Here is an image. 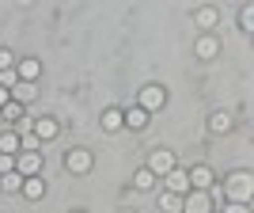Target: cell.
<instances>
[{
	"instance_id": "1",
	"label": "cell",
	"mask_w": 254,
	"mask_h": 213,
	"mask_svg": "<svg viewBox=\"0 0 254 213\" xmlns=\"http://www.w3.org/2000/svg\"><path fill=\"white\" fill-rule=\"evenodd\" d=\"M224 194H228V202H251L254 194V175L251 171H232L228 175V183H224Z\"/></svg>"
},
{
	"instance_id": "2",
	"label": "cell",
	"mask_w": 254,
	"mask_h": 213,
	"mask_svg": "<svg viewBox=\"0 0 254 213\" xmlns=\"http://www.w3.org/2000/svg\"><path fill=\"white\" fill-rule=\"evenodd\" d=\"M137 106L144 110V114H156V110H163V106H167V92H163L159 84H144V88L137 92Z\"/></svg>"
},
{
	"instance_id": "3",
	"label": "cell",
	"mask_w": 254,
	"mask_h": 213,
	"mask_svg": "<svg viewBox=\"0 0 254 213\" xmlns=\"http://www.w3.org/2000/svg\"><path fill=\"white\" fill-rule=\"evenodd\" d=\"M64 168L72 171V175H87V171L95 168V152L91 149H68L64 152Z\"/></svg>"
},
{
	"instance_id": "4",
	"label": "cell",
	"mask_w": 254,
	"mask_h": 213,
	"mask_svg": "<svg viewBox=\"0 0 254 213\" xmlns=\"http://www.w3.org/2000/svg\"><path fill=\"white\" fill-rule=\"evenodd\" d=\"M182 213H212V194L209 191H186L182 194Z\"/></svg>"
},
{
	"instance_id": "5",
	"label": "cell",
	"mask_w": 254,
	"mask_h": 213,
	"mask_svg": "<svg viewBox=\"0 0 254 213\" xmlns=\"http://www.w3.org/2000/svg\"><path fill=\"white\" fill-rule=\"evenodd\" d=\"M144 168H148L156 179H159V175H167V171L175 168V152H171V149H156V152L148 156V164H144Z\"/></svg>"
},
{
	"instance_id": "6",
	"label": "cell",
	"mask_w": 254,
	"mask_h": 213,
	"mask_svg": "<svg viewBox=\"0 0 254 213\" xmlns=\"http://www.w3.org/2000/svg\"><path fill=\"white\" fill-rule=\"evenodd\" d=\"M159 179H163V187H167L171 194H186L190 191V175H186V168H179V164H175L167 175H159Z\"/></svg>"
},
{
	"instance_id": "7",
	"label": "cell",
	"mask_w": 254,
	"mask_h": 213,
	"mask_svg": "<svg viewBox=\"0 0 254 213\" xmlns=\"http://www.w3.org/2000/svg\"><path fill=\"white\" fill-rule=\"evenodd\" d=\"M15 171H19L23 179H27V175H42V156H38V152H15Z\"/></svg>"
},
{
	"instance_id": "8",
	"label": "cell",
	"mask_w": 254,
	"mask_h": 213,
	"mask_svg": "<svg viewBox=\"0 0 254 213\" xmlns=\"http://www.w3.org/2000/svg\"><path fill=\"white\" fill-rule=\"evenodd\" d=\"M186 175H190V191H209V187H212V179H216L209 164H197V168H190Z\"/></svg>"
},
{
	"instance_id": "9",
	"label": "cell",
	"mask_w": 254,
	"mask_h": 213,
	"mask_svg": "<svg viewBox=\"0 0 254 213\" xmlns=\"http://www.w3.org/2000/svg\"><path fill=\"white\" fill-rule=\"evenodd\" d=\"M15 76L27 80V84H38V76H42V61H38V57H23V61L15 65Z\"/></svg>"
},
{
	"instance_id": "10",
	"label": "cell",
	"mask_w": 254,
	"mask_h": 213,
	"mask_svg": "<svg viewBox=\"0 0 254 213\" xmlns=\"http://www.w3.org/2000/svg\"><path fill=\"white\" fill-rule=\"evenodd\" d=\"M31 133H34L38 141H53L57 133H61V126H57V118H34Z\"/></svg>"
},
{
	"instance_id": "11",
	"label": "cell",
	"mask_w": 254,
	"mask_h": 213,
	"mask_svg": "<svg viewBox=\"0 0 254 213\" xmlns=\"http://www.w3.org/2000/svg\"><path fill=\"white\" fill-rule=\"evenodd\" d=\"M19 194H27V202H42V198H46V179H42V175H27Z\"/></svg>"
},
{
	"instance_id": "12",
	"label": "cell",
	"mask_w": 254,
	"mask_h": 213,
	"mask_svg": "<svg viewBox=\"0 0 254 213\" xmlns=\"http://www.w3.org/2000/svg\"><path fill=\"white\" fill-rule=\"evenodd\" d=\"M11 99L19 106H31L34 99H38V84H27V80H15V88H11Z\"/></svg>"
},
{
	"instance_id": "13",
	"label": "cell",
	"mask_w": 254,
	"mask_h": 213,
	"mask_svg": "<svg viewBox=\"0 0 254 213\" xmlns=\"http://www.w3.org/2000/svg\"><path fill=\"white\" fill-rule=\"evenodd\" d=\"M193 50H197V57H201V61H212V57L220 53V38H216V34H201Z\"/></svg>"
},
{
	"instance_id": "14",
	"label": "cell",
	"mask_w": 254,
	"mask_h": 213,
	"mask_svg": "<svg viewBox=\"0 0 254 213\" xmlns=\"http://www.w3.org/2000/svg\"><path fill=\"white\" fill-rule=\"evenodd\" d=\"M103 129H106V133H118V129H126V114H122L118 106H106V110H103Z\"/></svg>"
},
{
	"instance_id": "15",
	"label": "cell",
	"mask_w": 254,
	"mask_h": 213,
	"mask_svg": "<svg viewBox=\"0 0 254 213\" xmlns=\"http://www.w3.org/2000/svg\"><path fill=\"white\" fill-rule=\"evenodd\" d=\"M156 175H152V171L148 168H137V171H133V191H144V194H148V191H156Z\"/></svg>"
},
{
	"instance_id": "16",
	"label": "cell",
	"mask_w": 254,
	"mask_h": 213,
	"mask_svg": "<svg viewBox=\"0 0 254 213\" xmlns=\"http://www.w3.org/2000/svg\"><path fill=\"white\" fill-rule=\"evenodd\" d=\"M193 19H197V27H205V34H209L212 27L220 23V11H216V8L209 4V8H197V11H193Z\"/></svg>"
},
{
	"instance_id": "17",
	"label": "cell",
	"mask_w": 254,
	"mask_h": 213,
	"mask_svg": "<svg viewBox=\"0 0 254 213\" xmlns=\"http://www.w3.org/2000/svg\"><path fill=\"white\" fill-rule=\"evenodd\" d=\"M122 114H126V129H148V114H144L140 106H129Z\"/></svg>"
},
{
	"instance_id": "18",
	"label": "cell",
	"mask_w": 254,
	"mask_h": 213,
	"mask_svg": "<svg viewBox=\"0 0 254 213\" xmlns=\"http://www.w3.org/2000/svg\"><path fill=\"white\" fill-rule=\"evenodd\" d=\"M0 191L4 194H19L23 191V175L19 171H4V175H0Z\"/></svg>"
},
{
	"instance_id": "19",
	"label": "cell",
	"mask_w": 254,
	"mask_h": 213,
	"mask_svg": "<svg viewBox=\"0 0 254 213\" xmlns=\"http://www.w3.org/2000/svg\"><path fill=\"white\" fill-rule=\"evenodd\" d=\"M0 152H4V156H15V152H19V133L0 129Z\"/></svg>"
},
{
	"instance_id": "20",
	"label": "cell",
	"mask_w": 254,
	"mask_h": 213,
	"mask_svg": "<svg viewBox=\"0 0 254 213\" xmlns=\"http://www.w3.org/2000/svg\"><path fill=\"white\" fill-rule=\"evenodd\" d=\"M209 129H212V133H220V137H224V133H232V114L216 110V114L209 118Z\"/></svg>"
},
{
	"instance_id": "21",
	"label": "cell",
	"mask_w": 254,
	"mask_h": 213,
	"mask_svg": "<svg viewBox=\"0 0 254 213\" xmlns=\"http://www.w3.org/2000/svg\"><path fill=\"white\" fill-rule=\"evenodd\" d=\"M159 210L163 213H182V194H159Z\"/></svg>"
},
{
	"instance_id": "22",
	"label": "cell",
	"mask_w": 254,
	"mask_h": 213,
	"mask_svg": "<svg viewBox=\"0 0 254 213\" xmlns=\"http://www.w3.org/2000/svg\"><path fill=\"white\" fill-rule=\"evenodd\" d=\"M0 114H4V122H19V118H23V114H27V110H23V106H19V103H15V99H11V103H8V106H4V110H0Z\"/></svg>"
},
{
	"instance_id": "23",
	"label": "cell",
	"mask_w": 254,
	"mask_h": 213,
	"mask_svg": "<svg viewBox=\"0 0 254 213\" xmlns=\"http://www.w3.org/2000/svg\"><path fill=\"white\" fill-rule=\"evenodd\" d=\"M239 27H243V31H247V34H251V31H254V8H251V4H247V8H243V11H239Z\"/></svg>"
},
{
	"instance_id": "24",
	"label": "cell",
	"mask_w": 254,
	"mask_h": 213,
	"mask_svg": "<svg viewBox=\"0 0 254 213\" xmlns=\"http://www.w3.org/2000/svg\"><path fill=\"white\" fill-rule=\"evenodd\" d=\"M4 171H15V156H4V152H0V175H4Z\"/></svg>"
},
{
	"instance_id": "25",
	"label": "cell",
	"mask_w": 254,
	"mask_h": 213,
	"mask_svg": "<svg viewBox=\"0 0 254 213\" xmlns=\"http://www.w3.org/2000/svg\"><path fill=\"white\" fill-rule=\"evenodd\" d=\"M224 213H251V206H243V202H228V206H224Z\"/></svg>"
},
{
	"instance_id": "26",
	"label": "cell",
	"mask_w": 254,
	"mask_h": 213,
	"mask_svg": "<svg viewBox=\"0 0 254 213\" xmlns=\"http://www.w3.org/2000/svg\"><path fill=\"white\" fill-rule=\"evenodd\" d=\"M4 69H11V50L0 46V73H4Z\"/></svg>"
},
{
	"instance_id": "27",
	"label": "cell",
	"mask_w": 254,
	"mask_h": 213,
	"mask_svg": "<svg viewBox=\"0 0 254 213\" xmlns=\"http://www.w3.org/2000/svg\"><path fill=\"white\" fill-rule=\"evenodd\" d=\"M8 103H11V92H8V88H0V110H4Z\"/></svg>"
},
{
	"instance_id": "28",
	"label": "cell",
	"mask_w": 254,
	"mask_h": 213,
	"mask_svg": "<svg viewBox=\"0 0 254 213\" xmlns=\"http://www.w3.org/2000/svg\"><path fill=\"white\" fill-rule=\"evenodd\" d=\"M118 213H137V210H118Z\"/></svg>"
},
{
	"instance_id": "29",
	"label": "cell",
	"mask_w": 254,
	"mask_h": 213,
	"mask_svg": "<svg viewBox=\"0 0 254 213\" xmlns=\"http://www.w3.org/2000/svg\"><path fill=\"white\" fill-rule=\"evenodd\" d=\"M72 213H87V210H72Z\"/></svg>"
},
{
	"instance_id": "30",
	"label": "cell",
	"mask_w": 254,
	"mask_h": 213,
	"mask_svg": "<svg viewBox=\"0 0 254 213\" xmlns=\"http://www.w3.org/2000/svg\"><path fill=\"white\" fill-rule=\"evenodd\" d=\"M0 126H4V114H0Z\"/></svg>"
}]
</instances>
